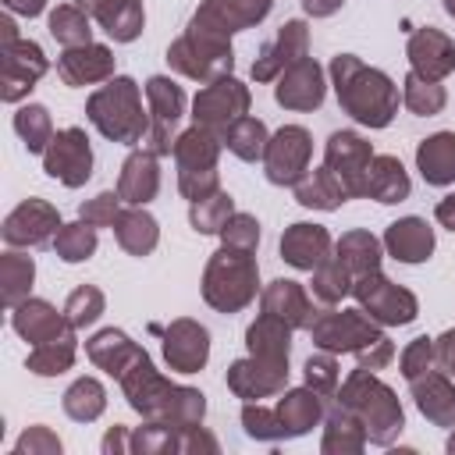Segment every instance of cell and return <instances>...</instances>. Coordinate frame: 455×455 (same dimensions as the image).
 <instances>
[{"label":"cell","mask_w":455,"mask_h":455,"mask_svg":"<svg viewBox=\"0 0 455 455\" xmlns=\"http://www.w3.org/2000/svg\"><path fill=\"white\" fill-rule=\"evenodd\" d=\"M334 71V85H338V100L341 107L359 121V124H370V128H384L398 107V92L395 85L387 82V75L373 71V68H363L352 53H341L334 57L331 64Z\"/></svg>","instance_id":"obj_1"},{"label":"cell","mask_w":455,"mask_h":455,"mask_svg":"<svg viewBox=\"0 0 455 455\" xmlns=\"http://www.w3.org/2000/svg\"><path fill=\"white\" fill-rule=\"evenodd\" d=\"M313 338L320 348H331V352H355L363 363L370 366H384L391 359V345L380 331H373L359 309H345V313H323L316 323H313Z\"/></svg>","instance_id":"obj_2"},{"label":"cell","mask_w":455,"mask_h":455,"mask_svg":"<svg viewBox=\"0 0 455 455\" xmlns=\"http://www.w3.org/2000/svg\"><path fill=\"white\" fill-rule=\"evenodd\" d=\"M89 121L117 142H139L146 132V114L139 103V89L132 78H114L89 100Z\"/></svg>","instance_id":"obj_3"},{"label":"cell","mask_w":455,"mask_h":455,"mask_svg":"<svg viewBox=\"0 0 455 455\" xmlns=\"http://www.w3.org/2000/svg\"><path fill=\"white\" fill-rule=\"evenodd\" d=\"M203 295L210 306L235 313L238 306H245L256 295V263L245 256V249H220L210 267H206V284Z\"/></svg>","instance_id":"obj_4"},{"label":"cell","mask_w":455,"mask_h":455,"mask_svg":"<svg viewBox=\"0 0 455 455\" xmlns=\"http://www.w3.org/2000/svg\"><path fill=\"white\" fill-rule=\"evenodd\" d=\"M355 299L370 309V316H377L380 323H409L416 316V299L402 288H395L387 277H380L377 270L355 277L352 284Z\"/></svg>","instance_id":"obj_5"},{"label":"cell","mask_w":455,"mask_h":455,"mask_svg":"<svg viewBox=\"0 0 455 455\" xmlns=\"http://www.w3.org/2000/svg\"><path fill=\"white\" fill-rule=\"evenodd\" d=\"M309 135L306 128H281L270 142H267V153H263V164H267V178L274 185H295L309 164Z\"/></svg>","instance_id":"obj_6"},{"label":"cell","mask_w":455,"mask_h":455,"mask_svg":"<svg viewBox=\"0 0 455 455\" xmlns=\"http://www.w3.org/2000/svg\"><path fill=\"white\" fill-rule=\"evenodd\" d=\"M46 174L60 178L64 185H82L92 174V153H89V139L82 128H64L50 139L46 149Z\"/></svg>","instance_id":"obj_7"},{"label":"cell","mask_w":455,"mask_h":455,"mask_svg":"<svg viewBox=\"0 0 455 455\" xmlns=\"http://www.w3.org/2000/svg\"><path fill=\"white\" fill-rule=\"evenodd\" d=\"M267 11H270V0H206L196 11L192 28L206 32V36H217V39H228L231 32L259 21Z\"/></svg>","instance_id":"obj_8"},{"label":"cell","mask_w":455,"mask_h":455,"mask_svg":"<svg viewBox=\"0 0 455 455\" xmlns=\"http://www.w3.org/2000/svg\"><path fill=\"white\" fill-rule=\"evenodd\" d=\"M249 107V92L245 85H238L235 78H220L213 85H206L196 96V124L203 128H231Z\"/></svg>","instance_id":"obj_9"},{"label":"cell","mask_w":455,"mask_h":455,"mask_svg":"<svg viewBox=\"0 0 455 455\" xmlns=\"http://www.w3.org/2000/svg\"><path fill=\"white\" fill-rule=\"evenodd\" d=\"M370 160H373V153L355 132H334L327 139V167L338 174V181L345 185L348 196H363Z\"/></svg>","instance_id":"obj_10"},{"label":"cell","mask_w":455,"mask_h":455,"mask_svg":"<svg viewBox=\"0 0 455 455\" xmlns=\"http://www.w3.org/2000/svg\"><path fill=\"white\" fill-rule=\"evenodd\" d=\"M146 96L153 103V124H149V146L153 153H171L174 142H171V132L181 117V107H185V96L174 82L167 78H149L146 82Z\"/></svg>","instance_id":"obj_11"},{"label":"cell","mask_w":455,"mask_h":455,"mask_svg":"<svg viewBox=\"0 0 455 455\" xmlns=\"http://www.w3.org/2000/svg\"><path fill=\"white\" fill-rule=\"evenodd\" d=\"M409 57H412V68L419 78L434 82V78H444L451 68H455V43L437 32V28H419L412 39H409Z\"/></svg>","instance_id":"obj_12"},{"label":"cell","mask_w":455,"mask_h":455,"mask_svg":"<svg viewBox=\"0 0 455 455\" xmlns=\"http://www.w3.org/2000/svg\"><path fill=\"white\" fill-rule=\"evenodd\" d=\"M46 71L43 50L36 43H18L7 39L4 50V100H18L25 89H32V82Z\"/></svg>","instance_id":"obj_13"},{"label":"cell","mask_w":455,"mask_h":455,"mask_svg":"<svg viewBox=\"0 0 455 455\" xmlns=\"http://www.w3.org/2000/svg\"><path fill=\"white\" fill-rule=\"evenodd\" d=\"M323 100V75L309 57H299L277 85V103L291 110H313Z\"/></svg>","instance_id":"obj_14"},{"label":"cell","mask_w":455,"mask_h":455,"mask_svg":"<svg viewBox=\"0 0 455 455\" xmlns=\"http://www.w3.org/2000/svg\"><path fill=\"white\" fill-rule=\"evenodd\" d=\"M57 228H60L57 213H53L46 203L28 199V203H21V206L7 217L4 238H7L11 245H43V242L50 238V231H57Z\"/></svg>","instance_id":"obj_15"},{"label":"cell","mask_w":455,"mask_h":455,"mask_svg":"<svg viewBox=\"0 0 455 455\" xmlns=\"http://www.w3.org/2000/svg\"><path fill=\"white\" fill-rule=\"evenodd\" d=\"M327 231L316 224H291L281 238V256L299 270H316L327 259Z\"/></svg>","instance_id":"obj_16"},{"label":"cell","mask_w":455,"mask_h":455,"mask_svg":"<svg viewBox=\"0 0 455 455\" xmlns=\"http://www.w3.org/2000/svg\"><path fill=\"white\" fill-rule=\"evenodd\" d=\"M164 352H167V363L181 373H196L203 363H206V331L188 323V320H178L171 331H167V341H164Z\"/></svg>","instance_id":"obj_17"},{"label":"cell","mask_w":455,"mask_h":455,"mask_svg":"<svg viewBox=\"0 0 455 455\" xmlns=\"http://www.w3.org/2000/svg\"><path fill=\"white\" fill-rule=\"evenodd\" d=\"M299 57H306V25L302 21H288V25H281L277 39L259 50V57L252 64V78H274V71L281 64H291Z\"/></svg>","instance_id":"obj_18"},{"label":"cell","mask_w":455,"mask_h":455,"mask_svg":"<svg viewBox=\"0 0 455 455\" xmlns=\"http://www.w3.org/2000/svg\"><path fill=\"white\" fill-rule=\"evenodd\" d=\"M384 242H387V249H391L395 259H402V263H419V259H427L430 249H434V231L427 228V220L405 217V220H395V224L387 228Z\"/></svg>","instance_id":"obj_19"},{"label":"cell","mask_w":455,"mask_h":455,"mask_svg":"<svg viewBox=\"0 0 455 455\" xmlns=\"http://www.w3.org/2000/svg\"><path fill=\"white\" fill-rule=\"evenodd\" d=\"M78 7H89L117 43H128L142 32V4L139 0H78Z\"/></svg>","instance_id":"obj_20"},{"label":"cell","mask_w":455,"mask_h":455,"mask_svg":"<svg viewBox=\"0 0 455 455\" xmlns=\"http://www.w3.org/2000/svg\"><path fill=\"white\" fill-rule=\"evenodd\" d=\"M416 164L430 185H451L455 181V132H437L423 139L416 149Z\"/></svg>","instance_id":"obj_21"},{"label":"cell","mask_w":455,"mask_h":455,"mask_svg":"<svg viewBox=\"0 0 455 455\" xmlns=\"http://www.w3.org/2000/svg\"><path fill=\"white\" fill-rule=\"evenodd\" d=\"M363 196H373L377 203H402L409 196V178L395 156H373L366 167Z\"/></svg>","instance_id":"obj_22"},{"label":"cell","mask_w":455,"mask_h":455,"mask_svg":"<svg viewBox=\"0 0 455 455\" xmlns=\"http://www.w3.org/2000/svg\"><path fill=\"white\" fill-rule=\"evenodd\" d=\"M160 178H156V160L153 153H132L124 160V171H121V181H117V196L124 203H146L153 199Z\"/></svg>","instance_id":"obj_23"},{"label":"cell","mask_w":455,"mask_h":455,"mask_svg":"<svg viewBox=\"0 0 455 455\" xmlns=\"http://www.w3.org/2000/svg\"><path fill=\"white\" fill-rule=\"evenodd\" d=\"M263 309L281 316L288 327L313 323V309H309V302H306V295H302V288L295 281H274L267 288V295H263Z\"/></svg>","instance_id":"obj_24"},{"label":"cell","mask_w":455,"mask_h":455,"mask_svg":"<svg viewBox=\"0 0 455 455\" xmlns=\"http://www.w3.org/2000/svg\"><path fill=\"white\" fill-rule=\"evenodd\" d=\"M57 71H60V78H64L68 85L96 82V78L110 75V50H107V46H89V43H85V50H71V53H64L60 64H57Z\"/></svg>","instance_id":"obj_25"},{"label":"cell","mask_w":455,"mask_h":455,"mask_svg":"<svg viewBox=\"0 0 455 455\" xmlns=\"http://www.w3.org/2000/svg\"><path fill=\"white\" fill-rule=\"evenodd\" d=\"M295 196H299L302 206H316V210H334L338 203L348 199L345 185L338 181V174L331 167H320L306 181H295Z\"/></svg>","instance_id":"obj_26"},{"label":"cell","mask_w":455,"mask_h":455,"mask_svg":"<svg viewBox=\"0 0 455 455\" xmlns=\"http://www.w3.org/2000/svg\"><path fill=\"white\" fill-rule=\"evenodd\" d=\"M14 327H18L28 341H36V345L68 338L64 327H60V316H57L46 302H28V306H21V309L14 313Z\"/></svg>","instance_id":"obj_27"},{"label":"cell","mask_w":455,"mask_h":455,"mask_svg":"<svg viewBox=\"0 0 455 455\" xmlns=\"http://www.w3.org/2000/svg\"><path fill=\"white\" fill-rule=\"evenodd\" d=\"M338 259L345 263V270H348L352 277H363V274L377 270V263H380V245H377V238H373L370 231H352V235H345V238L338 242Z\"/></svg>","instance_id":"obj_28"},{"label":"cell","mask_w":455,"mask_h":455,"mask_svg":"<svg viewBox=\"0 0 455 455\" xmlns=\"http://www.w3.org/2000/svg\"><path fill=\"white\" fill-rule=\"evenodd\" d=\"M114 224H117V242H121L128 252L146 256V252L156 245V220H153L149 213L128 210V213H121Z\"/></svg>","instance_id":"obj_29"},{"label":"cell","mask_w":455,"mask_h":455,"mask_svg":"<svg viewBox=\"0 0 455 455\" xmlns=\"http://www.w3.org/2000/svg\"><path fill=\"white\" fill-rule=\"evenodd\" d=\"M412 391H416V402H419L423 416H430L437 423H451L455 419V391L441 377H427V384L412 380Z\"/></svg>","instance_id":"obj_30"},{"label":"cell","mask_w":455,"mask_h":455,"mask_svg":"<svg viewBox=\"0 0 455 455\" xmlns=\"http://www.w3.org/2000/svg\"><path fill=\"white\" fill-rule=\"evenodd\" d=\"M224 142H228V149H231L235 156H242V160H256V156L267 153V142H270V139H267L263 121H256V117H238V121L228 128Z\"/></svg>","instance_id":"obj_31"},{"label":"cell","mask_w":455,"mask_h":455,"mask_svg":"<svg viewBox=\"0 0 455 455\" xmlns=\"http://www.w3.org/2000/svg\"><path fill=\"white\" fill-rule=\"evenodd\" d=\"M277 416H281V430H284V434H302V430H309V427L316 423L320 402H316V395H309V391H291V395L281 402Z\"/></svg>","instance_id":"obj_32"},{"label":"cell","mask_w":455,"mask_h":455,"mask_svg":"<svg viewBox=\"0 0 455 455\" xmlns=\"http://www.w3.org/2000/svg\"><path fill=\"white\" fill-rule=\"evenodd\" d=\"M53 245H57L60 259H68V263H82V259H89L92 249H96L92 224H85V220H82V224H60Z\"/></svg>","instance_id":"obj_33"},{"label":"cell","mask_w":455,"mask_h":455,"mask_svg":"<svg viewBox=\"0 0 455 455\" xmlns=\"http://www.w3.org/2000/svg\"><path fill=\"white\" fill-rule=\"evenodd\" d=\"M50 32L57 43L82 46V43H89V18L78 7H57L50 14Z\"/></svg>","instance_id":"obj_34"},{"label":"cell","mask_w":455,"mask_h":455,"mask_svg":"<svg viewBox=\"0 0 455 455\" xmlns=\"http://www.w3.org/2000/svg\"><path fill=\"white\" fill-rule=\"evenodd\" d=\"M228 217H231V196H224V192H213V196L192 203L196 231H224Z\"/></svg>","instance_id":"obj_35"},{"label":"cell","mask_w":455,"mask_h":455,"mask_svg":"<svg viewBox=\"0 0 455 455\" xmlns=\"http://www.w3.org/2000/svg\"><path fill=\"white\" fill-rule=\"evenodd\" d=\"M405 107L412 114H437L444 107V89L434 82H423L416 71L405 78Z\"/></svg>","instance_id":"obj_36"},{"label":"cell","mask_w":455,"mask_h":455,"mask_svg":"<svg viewBox=\"0 0 455 455\" xmlns=\"http://www.w3.org/2000/svg\"><path fill=\"white\" fill-rule=\"evenodd\" d=\"M64 409L75 416V419H92V416H100V409H103V387L96 384V380H78L68 395H64Z\"/></svg>","instance_id":"obj_37"},{"label":"cell","mask_w":455,"mask_h":455,"mask_svg":"<svg viewBox=\"0 0 455 455\" xmlns=\"http://www.w3.org/2000/svg\"><path fill=\"white\" fill-rule=\"evenodd\" d=\"M14 128H18V135L25 139V146L32 153H39L46 146V139H50V117H46L43 107H21L14 114Z\"/></svg>","instance_id":"obj_38"},{"label":"cell","mask_w":455,"mask_h":455,"mask_svg":"<svg viewBox=\"0 0 455 455\" xmlns=\"http://www.w3.org/2000/svg\"><path fill=\"white\" fill-rule=\"evenodd\" d=\"M348 288H352V274L345 270L341 259H334V263H320V267H316V281H313L316 299H323V302H338Z\"/></svg>","instance_id":"obj_39"},{"label":"cell","mask_w":455,"mask_h":455,"mask_svg":"<svg viewBox=\"0 0 455 455\" xmlns=\"http://www.w3.org/2000/svg\"><path fill=\"white\" fill-rule=\"evenodd\" d=\"M71 338H60V341H46V345H39L32 355H28V370H36V373H43V377H50V373H60L68 363H71Z\"/></svg>","instance_id":"obj_40"},{"label":"cell","mask_w":455,"mask_h":455,"mask_svg":"<svg viewBox=\"0 0 455 455\" xmlns=\"http://www.w3.org/2000/svg\"><path fill=\"white\" fill-rule=\"evenodd\" d=\"M135 377H139L142 384H149V387H156V380H160V377L153 373V366H149V359H146V355L135 363ZM156 391H160L164 398H174L181 387H167V384H160ZM128 395H132V405H135L139 412H156V402H153V395H149V391H142V387H128Z\"/></svg>","instance_id":"obj_41"},{"label":"cell","mask_w":455,"mask_h":455,"mask_svg":"<svg viewBox=\"0 0 455 455\" xmlns=\"http://www.w3.org/2000/svg\"><path fill=\"white\" fill-rule=\"evenodd\" d=\"M32 259H25V256H4V299L7 302H14L21 291H25V284H32Z\"/></svg>","instance_id":"obj_42"},{"label":"cell","mask_w":455,"mask_h":455,"mask_svg":"<svg viewBox=\"0 0 455 455\" xmlns=\"http://www.w3.org/2000/svg\"><path fill=\"white\" fill-rule=\"evenodd\" d=\"M100 309H103V295L96 291V288H78L75 295H71V302H68V320L75 323V327H85V323H92L96 316H100Z\"/></svg>","instance_id":"obj_43"},{"label":"cell","mask_w":455,"mask_h":455,"mask_svg":"<svg viewBox=\"0 0 455 455\" xmlns=\"http://www.w3.org/2000/svg\"><path fill=\"white\" fill-rule=\"evenodd\" d=\"M224 242L231 245V249H252L256 242H259V224L252 220V217H245V213H235V217H228V224H224Z\"/></svg>","instance_id":"obj_44"},{"label":"cell","mask_w":455,"mask_h":455,"mask_svg":"<svg viewBox=\"0 0 455 455\" xmlns=\"http://www.w3.org/2000/svg\"><path fill=\"white\" fill-rule=\"evenodd\" d=\"M117 192H100L92 203L82 206V220L92 224V228H103V224H114L121 213H117Z\"/></svg>","instance_id":"obj_45"},{"label":"cell","mask_w":455,"mask_h":455,"mask_svg":"<svg viewBox=\"0 0 455 455\" xmlns=\"http://www.w3.org/2000/svg\"><path fill=\"white\" fill-rule=\"evenodd\" d=\"M427 366H430V341H427V338H416V341L405 348V355H402V373H405L409 380H416Z\"/></svg>","instance_id":"obj_46"},{"label":"cell","mask_w":455,"mask_h":455,"mask_svg":"<svg viewBox=\"0 0 455 455\" xmlns=\"http://www.w3.org/2000/svg\"><path fill=\"white\" fill-rule=\"evenodd\" d=\"M306 380L309 384H316V387H331L334 384V363L331 359H309L306 363Z\"/></svg>","instance_id":"obj_47"},{"label":"cell","mask_w":455,"mask_h":455,"mask_svg":"<svg viewBox=\"0 0 455 455\" xmlns=\"http://www.w3.org/2000/svg\"><path fill=\"white\" fill-rule=\"evenodd\" d=\"M437 359H441V366H448V370L455 373V331H448V334L437 341Z\"/></svg>","instance_id":"obj_48"},{"label":"cell","mask_w":455,"mask_h":455,"mask_svg":"<svg viewBox=\"0 0 455 455\" xmlns=\"http://www.w3.org/2000/svg\"><path fill=\"white\" fill-rule=\"evenodd\" d=\"M437 220L455 231V196H444V199L437 203Z\"/></svg>","instance_id":"obj_49"},{"label":"cell","mask_w":455,"mask_h":455,"mask_svg":"<svg viewBox=\"0 0 455 455\" xmlns=\"http://www.w3.org/2000/svg\"><path fill=\"white\" fill-rule=\"evenodd\" d=\"M302 7H306L309 14H316V18H323V14L338 11V7H341V0H302Z\"/></svg>","instance_id":"obj_50"},{"label":"cell","mask_w":455,"mask_h":455,"mask_svg":"<svg viewBox=\"0 0 455 455\" xmlns=\"http://www.w3.org/2000/svg\"><path fill=\"white\" fill-rule=\"evenodd\" d=\"M43 4H46V0H7V7H11V11H21V14H28V18H32V14H39V11H43Z\"/></svg>","instance_id":"obj_51"},{"label":"cell","mask_w":455,"mask_h":455,"mask_svg":"<svg viewBox=\"0 0 455 455\" xmlns=\"http://www.w3.org/2000/svg\"><path fill=\"white\" fill-rule=\"evenodd\" d=\"M444 7H448V14H455V0H444Z\"/></svg>","instance_id":"obj_52"}]
</instances>
